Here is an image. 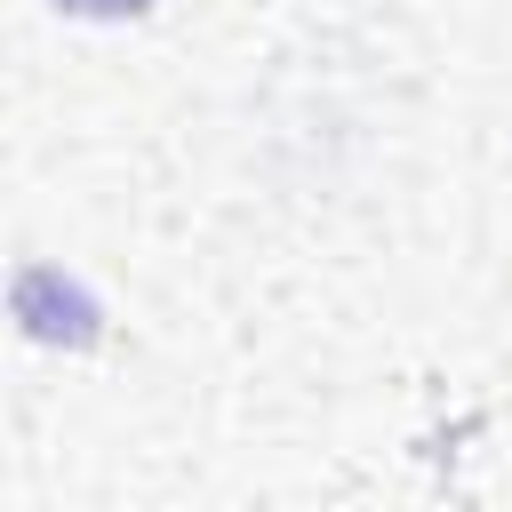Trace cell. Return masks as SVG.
Wrapping results in <instances>:
<instances>
[{
  "mask_svg": "<svg viewBox=\"0 0 512 512\" xmlns=\"http://www.w3.org/2000/svg\"><path fill=\"white\" fill-rule=\"evenodd\" d=\"M56 8H72V16H144L152 0H56Z\"/></svg>",
  "mask_w": 512,
  "mask_h": 512,
  "instance_id": "cell-1",
  "label": "cell"
}]
</instances>
